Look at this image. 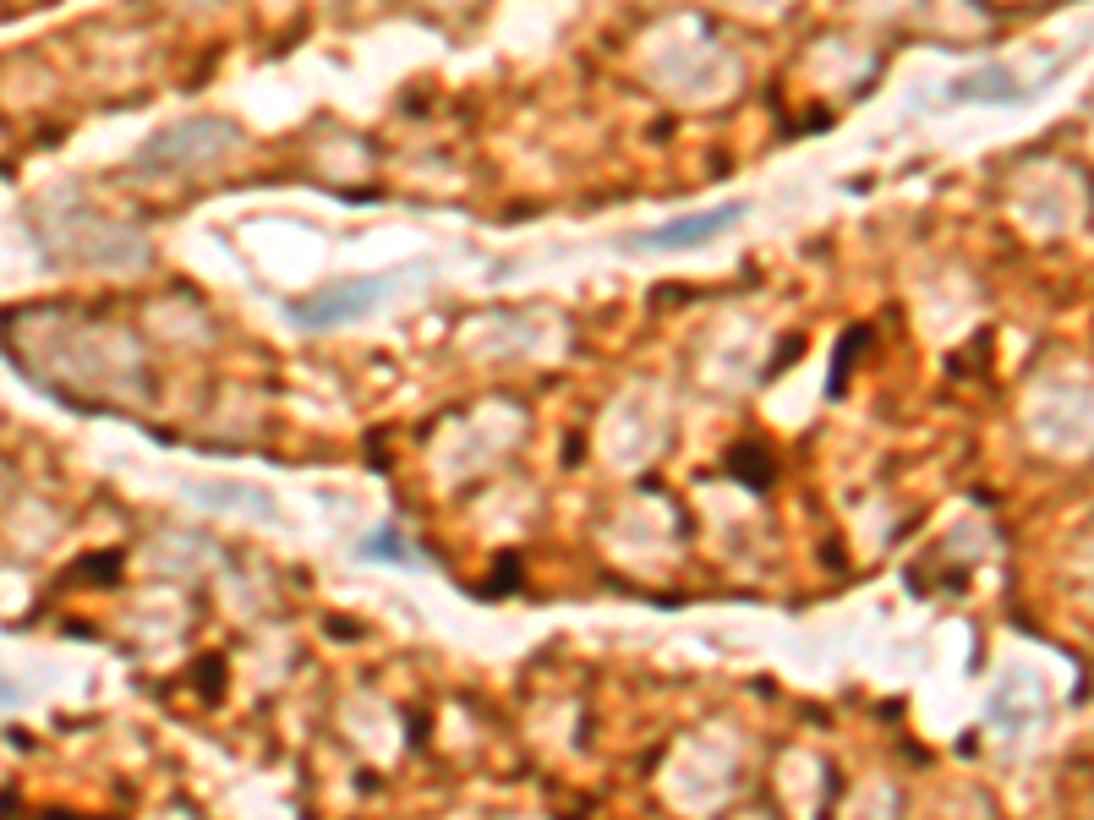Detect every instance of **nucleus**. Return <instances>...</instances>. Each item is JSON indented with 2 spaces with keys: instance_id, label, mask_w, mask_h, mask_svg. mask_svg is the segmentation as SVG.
Returning a JSON list of instances; mask_svg holds the SVG:
<instances>
[{
  "instance_id": "2",
  "label": "nucleus",
  "mask_w": 1094,
  "mask_h": 820,
  "mask_svg": "<svg viewBox=\"0 0 1094 820\" xmlns=\"http://www.w3.org/2000/svg\"><path fill=\"white\" fill-rule=\"evenodd\" d=\"M739 219H744V203L706 208V214H684V219H668V225H657V230H640L630 246H640V252H673V246H695V241L717 236V230L739 225Z\"/></svg>"
},
{
  "instance_id": "4",
  "label": "nucleus",
  "mask_w": 1094,
  "mask_h": 820,
  "mask_svg": "<svg viewBox=\"0 0 1094 820\" xmlns=\"http://www.w3.org/2000/svg\"><path fill=\"white\" fill-rule=\"evenodd\" d=\"M859 345H865V339H859V328H848L843 345H837V361H832V394H843V383H848V356H854Z\"/></svg>"
},
{
  "instance_id": "5",
  "label": "nucleus",
  "mask_w": 1094,
  "mask_h": 820,
  "mask_svg": "<svg viewBox=\"0 0 1094 820\" xmlns=\"http://www.w3.org/2000/svg\"><path fill=\"white\" fill-rule=\"evenodd\" d=\"M17 700H22V695H17V684H11L6 673H0V706H17Z\"/></svg>"
},
{
  "instance_id": "3",
  "label": "nucleus",
  "mask_w": 1094,
  "mask_h": 820,
  "mask_svg": "<svg viewBox=\"0 0 1094 820\" xmlns=\"http://www.w3.org/2000/svg\"><path fill=\"white\" fill-rule=\"evenodd\" d=\"M362 553L378 558V564H411V553H405V542H400L394 531H372L367 542H362Z\"/></svg>"
},
{
  "instance_id": "1",
  "label": "nucleus",
  "mask_w": 1094,
  "mask_h": 820,
  "mask_svg": "<svg viewBox=\"0 0 1094 820\" xmlns=\"http://www.w3.org/2000/svg\"><path fill=\"white\" fill-rule=\"evenodd\" d=\"M394 274H362V279H340V285L318 290V296H301L290 301V318L307 323V328H334V323H356L362 312H372L383 296H389Z\"/></svg>"
}]
</instances>
